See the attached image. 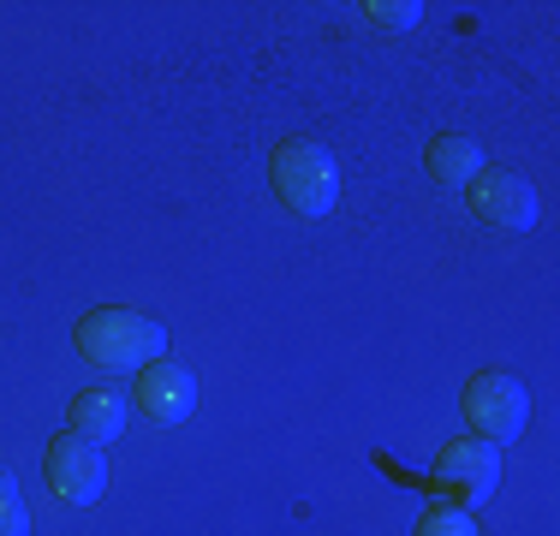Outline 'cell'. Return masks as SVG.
Here are the masks:
<instances>
[{
  "label": "cell",
  "mask_w": 560,
  "mask_h": 536,
  "mask_svg": "<svg viewBox=\"0 0 560 536\" xmlns=\"http://www.w3.org/2000/svg\"><path fill=\"white\" fill-rule=\"evenodd\" d=\"M471 214L483 226H495V233H530L537 226V185L525 179V173H506V167H483L471 179Z\"/></svg>",
  "instance_id": "obj_6"
},
{
  "label": "cell",
  "mask_w": 560,
  "mask_h": 536,
  "mask_svg": "<svg viewBox=\"0 0 560 536\" xmlns=\"http://www.w3.org/2000/svg\"><path fill=\"white\" fill-rule=\"evenodd\" d=\"M72 346H78V358H84V364H96V370H108V375H126V370L138 375L143 364H155V358L167 352V334H162V322L143 316V311L102 304V311H90L84 322H78Z\"/></svg>",
  "instance_id": "obj_1"
},
{
  "label": "cell",
  "mask_w": 560,
  "mask_h": 536,
  "mask_svg": "<svg viewBox=\"0 0 560 536\" xmlns=\"http://www.w3.org/2000/svg\"><path fill=\"white\" fill-rule=\"evenodd\" d=\"M411 536H483V531H477L471 506H453V501H442V506H430V513L418 518V531H411Z\"/></svg>",
  "instance_id": "obj_10"
},
{
  "label": "cell",
  "mask_w": 560,
  "mask_h": 536,
  "mask_svg": "<svg viewBox=\"0 0 560 536\" xmlns=\"http://www.w3.org/2000/svg\"><path fill=\"white\" fill-rule=\"evenodd\" d=\"M269 185L292 214L316 221V214H328L340 203V161L316 138H280L269 155Z\"/></svg>",
  "instance_id": "obj_2"
},
{
  "label": "cell",
  "mask_w": 560,
  "mask_h": 536,
  "mask_svg": "<svg viewBox=\"0 0 560 536\" xmlns=\"http://www.w3.org/2000/svg\"><path fill=\"white\" fill-rule=\"evenodd\" d=\"M465 423H471V435L489 441V447H495V441H513V435H525V423H530V394L513 375L483 370V375L465 382Z\"/></svg>",
  "instance_id": "obj_3"
},
{
  "label": "cell",
  "mask_w": 560,
  "mask_h": 536,
  "mask_svg": "<svg viewBox=\"0 0 560 536\" xmlns=\"http://www.w3.org/2000/svg\"><path fill=\"white\" fill-rule=\"evenodd\" d=\"M423 167H430L435 185H471L477 173H483V143L477 138H430V150H423Z\"/></svg>",
  "instance_id": "obj_9"
},
{
  "label": "cell",
  "mask_w": 560,
  "mask_h": 536,
  "mask_svg": "<svg viewBox=\"0 0 560 536\" xmlns=\"http://www.w3.org/2000/svg\"><path fill=\"white\" fill-rule=\"evenodd\" d=\"M0 536H31V513H24V494L19 477L0 465Z\"/></svg>",
  "instance_id": "obj_11"
},
{
  "label": "cell",
  "mask_w": 560,
  "mask_h": 536,
  "mask_svg": "<svg viewBox=\"0 0 560 536\" xmlns=\"http://www.w3.org/2000/svg\"><path fill=\"white\" fill-rule=\"evenodd\" d=\"M370 24H388V31H411V24H418V0H370Z\"/></svg>",
  "instance_id": "obj_12"
},
{
  "label": "cell",
  "mask_w": 560,
  "mask_h": 536,
  "mask_svg": "<svg viewBox=\"0 0 560 536\" xmlns=\"http://www.w3.org/2000/svg\"><path fill=\"white\" fill-rule=\"evenodd\" d=\"M131 394V406L143 411L150 423H185L191 418V406H197V382H191V370L185 364H173V358H155V364H143L138 370V382L126 387Z\"/></svg>",
  "instance_id": "obj_7"
},
{
  "label": "cell",
  "mask_w": 560,
  "mask_h": 536,
  "mask_svg": "<svg viewBox=\"0 0 560 536\" xmlns=\"http://www.w3.org/2000/svg\"><path fill=\"white\" fill-rule=\"evenodd\" d=\"M501 482V453L489 441L465 435V441H447L442 459H435V494H447L453 506H483Z\"/></svg>",
  "instance_id": "obj_5"
},
{
  "label": "cell",
  "mask_w": 560,
  "mask_h": 536,
  "mask_svg": "<svg viewBox=\"0 0 560 536\" xmlns=\"http://www.w3.org/2000/svg\"><path fill=\"white\" fill-rule=\"evenodd\" d=\"M43 477H48V489H55L60 501H72V506H96L102 494H108V459H102V447L84 441V435H55L48 441Z\"/></svg>",
  "instance_id": "obj_4"
},
{
  "label": "cell",
  "mask_w": 560,
  "mask_h": 536,
  "mask_svg": "<svg viewBox=\"0 0 560 536\" xmlns=\"http://www.w3.org/2000/svg\"><path fill=\"white\" fill-rule=\"evenodd\" d=\"M126 411H131V394L126 387H84V394H72V435H84V441H114L119 429H126Z\"/></svg>",
  "instance_id": "obj_8"
}]
</instances>
